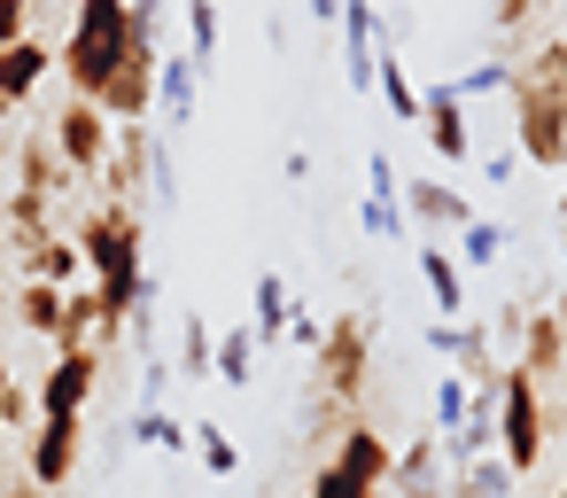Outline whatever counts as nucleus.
Instances as JSON below:
<instances>
[{"label":"nucleus","instance_id":"nucleus-1","mask_svg":"<svg viewBox=\"0 0 567 498\" xmlns=\"http://www.w3.org/2000/svg\"><path fill=\"white\" fill-rule=\"evenodd\" d=\"M513 156L536 172H567V40L513 55Z\"/></svg>","mask_w":567,"mask_h":498},{"label":"nucleus","instance_id":"nucleus-2","mask_svg":"<svg viewBox=\"0 0 567 498\" xmlns=\"http://www.w3.org/2000/svg\"><path fill=\"white\" fill-rule=\"evenodd\" d=\"M79 257H86L94 296H102V335L156 304V281H148V265H141V218H133V203L94 211V218L79 226Z\"/></svg>","mask_w":567,"mask_h":498},{"label":"nucleus","instance_id":"nucleus-3","mask_svg":"<svg viewBox=\"0 0 567 498\" xmlns=\"http://www.w3.org/2000/svg\"><path fill=\"white\" fill-rule=\"evenodd\" d=\"M125 48H133V0H79L55 71L71 79V94L102 102V87H110V71L125 63Z\"/></svg>","mask_w":567,"mask_h":498},{"label":"nucleus","instance_id":"nucleus-4","mask_svg":"<svg viewBox=\"0 0 567 498\" xmlns=\"http://www.w3.org/2000/svg\"><path fill=\"white\" fill-rule=\"evenodd\" d=\"M489 397H497V459H505L513 475H528V467L544 459V397H536V374L505 366Z\"/></svg>","mask_w":567,"mask_h":498},{"label":"nucleus","instance_id":"nucleus-5","mask_svg":"<svg viewBox=\"0 0 567 498\" xmlns=\"http://www.w3.org/2000/svg\"><path fill=\"white\" fill-rule=\"evenodd\" d=\"M365 374H373V319H365V312L327 319V335H319V397L358 405Z\"/></svg>","mask_w":567,"mask_h":498},{"label":"nucleus","instance_id":"nucleus-6","mask_svg":"<svg viewBox=\"0 0 567 498\" xmlns=\"http://www.w3.org/2000/svg\"><path fill=\"white\" fill-rule=\"evenodd\" d=\"M86 459V420H40L32 428V451H24V482L32 490H63Z\"/></svg>","mask_w":567,"mask_h":498},{"label":"nucleus","instance_id":"nucleus-7","mask_svg":"<svg viewBox=\"0 0 567 498\" xmlns=\"http://www.w3.org/2000/svg\"><path fill=\"white\" fill-rule=\"evenodd\" d=\"M110 141H117V125L102 118V102L71 94V102H63V118H55V156H63L71 172H102Z\"/></svg>","mask_w":567,"mask_h":498},{"label":"nucleus","instance_id":"nucleus-8","mask_svg":"<svg viewBox=\"0 0 567 498\" xmlns=\"http://www.w3.org/2000/svg\"><path fill=\"white\" fill-rule=\"evenodd\" d=\"M94 350H63L32 389H40V420H86V405H94Z\"/></svg>","mask_w":567,"mask_h":498},{"label":"nucleus","instance_id":"nucleus-9","mask_svg":"<svg viewBox=\"0 0 567 498\" xmlns=\"http://www.w3.org/2000/svg\"><path fill=\"white\" fill-rule=\"evenodd\" d=\"M396 211H404V226H420V234H458V226L474 218V203H466L458 187H443V180H404V187H396Z\"/></svg>","mask_w":567,"mask_h":498},{"label":"nucleus","instance_id":"nucleus-10","mask_svg":"<svg viewBox=\"0 0 567 498\" xmlns=\"http://www.w3.org/2000/svg\"><path fill=\"white\" fill-rule=\"evenodd\" d=\"M420 125H427V149H435L443 164H466V156H474V125H466V102L451 94V79L420 94Z\"/></svg>","mask_w":567,"mask_h":498},{"label":"nucleus","instance_id":"nucleus-11","mask_svg":"<svg viewBox=\"0 0 567 498\" xmlns=\"http://www.w3.org/2000/svg\"><path fill=\"white\" fill-rule=\"evenodd\" d=\"M334 467H342L350 482H365V490H389V475H396V451H389V436H381V428L350 420V428H342V444H334Z\"/></svg>","mask_w":567,"mask_h":498},{"label":"nucleus","instance_id":"nucleus-12","mask_svg":"<svg viewBox=\"0 0 567 498\" xmlns=\"http://www.w3.org/2000/svg\"><path fill=\"white\" fill-rule=\"evenodd\" d=\"M203 63L195 55H164L156 63V110H164V125H195V102H203Z\"/></svg>","mask_w":567,"mask_h":498},{"label":"nucleus","instance_id":"nucleus-13","mask_svg":"<svg viewBox=\"0 0 567 498\" xmlns=\"http://www.w3.org/2000/svg\"><path fill=\"white\" fill-rule=\"evenodd\" d=\"M24 281L79 288V281H86V257H79V242H63V234H32V242H24Z\"/></svg>","mask_w":567,"mask_h":498},{"label":"nucleus","instance_id":"nucleus-14","mask_svg":"<svg viewBox=\"0 0 567 498\" xmlns=\"http://www.w3.org/2000/svg\"><path fill=\"white\" fill-rule=\"evenodd\" d=\"M513 366H520V374H536V382L567 366V335H559V319H551V312H528V319H520V358H513Z\"/></svg>","mask_w":567,"mask_h":498},{"label":"nucleus","instance_id":"nucleus-15","mask_svg":"<svg viewBox=\"0 0 567 498\" xmlns=\"http://www.w3.org/2000/svg\"><path fill=\"white\" fill-rule=\"evenodd\" d=\"M55 71V48L32 32V40H17V48H0V79H9V110L17 102H32V87Z\"/></svg>","mask_w":567,"mask_h":498},{"label":"nucleus","instance_id":"nucleus-16","mask_svg":"<svg viewBox=\"0 0 567 498\" xmlns=\"http://www.w3.org/2000/svg\"><path fill=\"white\" fill-rule=\"evenodd\" d=\"M513 467L497 459V451H482V459H458V475L443 482V498H513Z\"/></svg>","mask_w":567,"mask_h":498},{"label":"nucleus","instance_id":"nucleus-17","mask_svg":"<svg viewBox=\"0 0 567 498\" xmlns=\"http://www.w3.org/2000/svg\"><path fill=\"white\" fill-rule=\"evenodd\" d=\"M249 366H257V327H226V335L210 343V382L241 389V382H249Z\"/></svg>","mask_w":567,"mask_h":498},{"label":"nucleus","instance_id":"nucleus-18","mask_svg":"<svg viewBox=\"0 0 567 498\" xmlns=\"http://www.w3.org/2000/svg\"><path fill=\"white\" fill-rule=\"evenodd\" d=\"M420 281H427L435 312H466V273H458L451 250H420Z\"/></svg>","mask_w":567,"mask_h":498},{"label":"nucleus","instance_id":"nucleus-19","mask_svg":"<svg viewBox=\"0 0 567 498\" xmlns=\"http://www.w3.org/2000/svg\"><path fill=\"white\" fill-rule=\"evenodd\" d=\"M435 467H443V436H412V444L396 451V475H389V482H404V490H443Z\"/></svg>","mask_w":567,"mask_h":498},{"label":"nucleus","instance_id":"nucleus-20","mask_svg":"<svg viewBox=\"0 0 567 498\" xmlns=\"http://www.w3.org/2000/svg\"><path fill=\"white\" fill-rule=\"evenodd\" d=\"M141 195H156V211H179V164H172V141H164V133L148 141V164H141Z\"/></svg>","mask_w":567,"mask_h":498},{"label":"nucleus","instance_id":"nucleus-21","mask_svg":"<svg viewBox=\"0 0 567 498\" xmlns=\"http://www.w3.org/2000/svg\"><path fill=\"white\" fill-rule=\"evenodd\" d=\"M288 312H296V296H288V281L280 273H257V343H280V327H288Z\"/></svg>","mask_w":567,"mask_h":498},{"label":"nucleus","instance_id":"nucleus-22","mask_svg":"<svg viewBox=\"0 0 567 498\" xmlns=\"http://www.w3.org/2000/svg\"><path fill=\"white\" fill-rule=\"evenodd\" d=\"M133 444H148V451H187L195 436H187V420H179V413L141 405V413H133Z\"/></svg>","mask_w":567,"mask_h":498},{"label":"nucleus","instance_id":"nucleus-23","mask_svg":"<svg viewBox=\"0 0 567 498\" xmlns=\"http://www.w3.org/2000/svg\"><path fill=\"white\" fill-rule=\"evenodd\" d=\"M373 94L404 118V125H420V87L404 79V55H381V71H373Z\"/></svg>","mask_w":567,"mask_h":498},{"label":"nucleus","instance_id":"nucleus-24","mask_svg":"<svg viewBox=\"0 0 567 498\" xmlns=\"http://www.w3.org/2000/svg\"><path fill=\"white\" fill-rule=\"evenodd\" d=\"M451 257H466V273L497 265V257H505V226H497V218H466V226H458V250H451Z\"/></svg>","mask_w":567,"mask_h":498},{"label":"nucleus","instance_id":"nucleus-25","mask_svg":"<svg viewBox=\"0 0 567 498\" xmlns=\"http://www.w3.org/2000/svg\"><path fill=\"white\" fill-rule=\"evenodd\" d=\"M17 319H24L32 335H55V327H63V288H48V281H24V296H17Z\"/></svg>","mask_w":567,"mask_h":498},{"label":"nucleus","instance_id":"nucleus-26","mask_svg":"<svg viewBox=\"0 0 567 498\" xmlns=\"http://www.w3.org/2000/svg\"><path fill=\"white\" fill-rule=\"evenodd\" d=\"M187 55L203 71L218 63V0H187Z\"/></svg>","mask_w":567,"mask_h":498},{"label":"nucleus","instance_id":"nucleus-27","mask_svg":"<svg viewBox=\"0 0 567 498\" xmlns=\"http://www.w3.org/2000/svg\"><path fill=\"white\" fill-rule=\"evenodd\" d=\"M513 87V55H497V63H474L466 79H451V94L458 102H482V94H505Z\"/></svg>","mask_w":567,"mask_h":498},{"label":"nucleus","instance_id":"nucleus-28","mask_svg":"<svg viewBox=\"0 0 567 498\" xmlns=\"http://www.w3.org/2000/svg\"><path fill=\"white\" fill-rule=\"evenodd\" d=\"M179 374L187 382H210V319H187L179 327Z\"/></svg>","mask_w":567,"mask_h":498},{"label":"nucleus","instance_id":"nucleus-29","mask_svg":"<svg viewBox=\"0 0 567 498\" xmlns=\"http://www.w3.org/2000/svg\"><path fill=\"white\" fill-rule=\"evenodd\" d=\"M466 413H474V389H466L458 374H443V382H435V436H451Z\"/></svg>","mask_w":567,"mask_h":498},{"label":"nucleus","instance_id":"nucleus-30","mask_svg":"<svg viewBox=\"0 0 567 498\" xmlns=\"http://www.w3.org/2000/svg\"><path fill=\"white\" fill-rule=\"evenodd\" d=\"M187 436H195V459H203L210 475H234V467H241V444H234L226 428H187Z\"/></svg>","mask_w":567,"mask_h":498},{"label":"nucleus","instance_id":"nucleus-31","mask_svg":"<svg viewBox=\"0 0 567 498\" xmlns=\"http://www.w3.org/2000/svg\"><path fill=\"white\" fill-rule=\"evenodd\" d=\"M358 226H365L373 242H404V211H396V195H365Z\"/></svg>","mask_w":567,"mask_h":498},{"label":"nucleus","instance_id":"nucleus-32","mask_svg":"<svg viewBox=\"0 0 567 498\" xmlns=\"http://www.w3.org/2000/svg\"><path fill=\"white\" fill-rule=\"evenodd\" d=\"M32 413H40V389H24V382L0 389V428H32Z\"/></svg>","mask_w":567,"mask_h":498},{"label":"nucleus","instance_id":"nucleus-33","mask_svg":"<svg viewBox=\"0 0 567 498\" xmlns=\"http://www.w3.org/2000/svg\"><path fill=\"white\" fill-rule=\"evenodd\" d=\"M32 17H40V0H0V48L32 40Z\"/></svg>","mask_w":567,"mask_h":498},{"label":"nucleus","instance_id":"nucleus-34","mask_svg":"<svg viewBox=\"0 0 567 498\" xmlns=\"http://www.w3.org/2000/svg\"><path fill=\"white\" fill-rule=\"evenodd\" d=\"M311 498H381V490H365V482H350V475H342V467L327 459V467L311 475Z\"/></svg>","mask_w":567,"mask_h":498},{"label":"nucleus","instance_id":"nucleus-35","mask_svg":"<svg viewBox=\"0 0 567 498\" xmlns=\"http://www.w3.org/2000/svg\"><path fill=\"white\" fill-rule=\"evenodd\" d=\"M24 187L32 195H55V149H40V141L24 149Z\"/></svg>","mask_w":567,"mask_h":498},{"label":"nucleus","instance_id":"nucleus-36","mask_svg":"<svg viewBox=\"0 0 567 498\" xmlns=\"http://www.w3.org/2000/svg\"><path fill=\"white\" fill-rule=\"evenodd\" d=\"M9 218H17L24 234H48V195H32V187H17V203H9Z\"/></svg>","mask_w":567,"mask_h":498},{"label":"nucleus","instance_id":"nucleus-37","mask_svg":"<svg viewBox=\"0 0 567 498\" xmlns=\"http://www.w3.org/2000/svg\"><path fill=\"white\" fill-rule=\"evenodd\" d=\"M396 187H404V180H396V164L373 149V156H365V195H396Z\"/></svg>","mask_w":567,"mask_h":498},{"label":"nucleus","instance_id":"nucleus-38","mask_svg":"<svg viewBox=\"0 0 567 498\" xmlns=\"http://www.w3.org/2000/svg\"><path fill=\"white\" fill-rule=\"evenodd\" d=\"M528 17H536V0H497V9H489V24H497V32H520Z\"/></svg>","mask_w":567,"mask_h":498},{"label":"nucleus","instance_id":"nucleus-39","mask_svg":"<svg viewBox=\"0 0 567 498\" xmlns=\"http://www.w3.org/2000/svg\"><path fill=\"white\" fill-rule=\"evenodd\" d=\"M513 164H520V156H513V149H497V156H482V180H489V187H505V180H513Z\"/></svg>","mask_w":567,"mask_h":498},{"label":"nucleus","instance_id":"nucleus-40","mask_svg":"<svg viewBox=\"0 0 567 498\" xmlns=\"http://www.w3.org/2000/svg\"><path fill=\"white\" fill-rule=\"evenodd\" d=\"M288 335H296V343H303V350H319V335H327V327H319V319H311V312H288Z\"/></svg>","mask_w":567,"mask_h":498},{"label":"nucleus","instance_id":"nucleus-41","mask_svg":"<svg viewBox=\"0 0 567 498\" xmlns=\"http://www.w3.org/2000/svg\"><path fill=\"white\" fill-rule=\"evenodd\" d=\"M427 350L451 358V350H458V319H435V327H427Z\"/></svg>","mask_w":567,"mask_h":498},{"label":"nucleus","instance_id":"nucleus-42","mask_svg":"<svg viewBox=\"0 0 567 498\" xmlns=\"http://www.w3.org/2000/svg\"><path fill=\"white\" fill-rule=\"evenodd\" d=\"M141 389H148V405H164V389H172V366H164V358H148V374H141Z\"/></svg>","mask_w":567,"mask_h":498},{"label":"nucleus","instance_id":"nucleus-43","mask_svg":"<svg viewBox=\"0 0 567 498\" xmlns=\"http://www.w3.org/2000/svg\"><path fill=\"white\" fill-rule=\"evenodd\" d=\"M164 9H172V0H133V24H148V32H156V24H164Z\"/></svg>","mask_w":567,"mask_h":498},{"label":"nucleus","instance_id":"nucleus-44","mask_svg":"<svg viewBox=\"0 0 567 498\" xmlns=\"http://www.w3.org/2000/svg\"><path fill=\"white\" fill-rule=\"evenodd\" d=\"M551 319H559V335H567V288H559V304H551Z\"/></svg>","mask_w":567,"mask_h":498},{"label":"nucleus","instance_id":"nucleus-45","mask_svg":"<svg viewBox=\"0 0 567 498\" xmlns=\"http://www.w3.org/2000/svg\"><path fill=\"white\" fill-rule=\"evenodd\" d=\"M9 382H17V374H9V358H0V389H9ZM0 436H9V428H0Z\"/></svg>","mask_w":567,"mask_h":498},{"label":"nucleus","instance_id":"nucleus-46","mask_svg":"<svg viewBox=\"0 0 567 498\" xmlns=\"http://www.w3.org/2000/svg\"><path fill=\"white\" fill-rule=\"evenodd\" d=\"M559 218H567V172H559Z\"/></svg>","mask_w":567,"mask_h":498},{"label":"nucleus","instance_id":"nucleus-47","mask_svg":"<svg viewBox=\"0 0 567 498\" xmlns=\"http://www.w3.org/2000/svg\"><path fill=\"white\" fill-rule=\"evenodd\" d=\"M0 110H9V79H0Z\"/></svg>","mask_w":567,"mask_h":498},{"label":"nucleus","instance_id":"nucleus-48","mask_svg":"<svg viewBox=\"0 0 567 498\" xmlns=\"http://www.w3.org/2000/svg\"><path fill=\"white\" fill-rule=\"evenodd\" d=\"M17 498H32V482H24V490H17Z\"/></svg>","mask_w":567,"mask_h":498},{"label":"nucleus","instance_id":"nucleus-49","mask_svg":"<svg viewBox=\"0 0 567 498\" xmlns=\"http://www.w3.org/2000/svg\"><path fill=\"white\" fill-rule=\"evenodd\" d=\"M559 498H567V482H559Z\"/></svg>","mask_w":567,"mask_h":498},{"label":"nucleus","instance_id":"nucleus-50","mask_svg":"<svg viewBox=\"0 0 567 498\" xmlns=\"http://www.w3.org/2000/svg\"><path fill=\"white\" fill-rule=\"evenodd\" d=\"M559 250H567V242H559Z\"/></svg>","mask_w":567,"mask_h":498}]
</instances>
